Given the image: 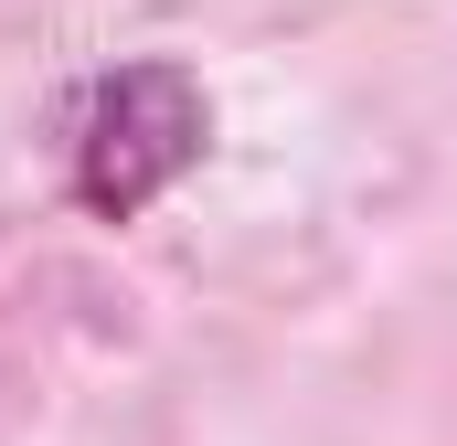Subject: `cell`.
<instances>
[{"label":"cell","mask_w":457,"mask_h":446,"mask_svg":"<svg viewBox=\"0 0 457 446\" xmlns=\"http://www.w3.org/2000/svg\"><path fill=\"white\" fill-rule=\"evenodd\" d=\"M192 138H203V107H192V86H181L170 64L107 75V86H96V138H86V192H96L107 213L149 202V192L192 160Z\"/></svg>","instance_id":"6da1fadb"}]
</instances>
